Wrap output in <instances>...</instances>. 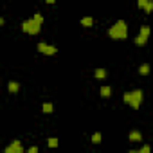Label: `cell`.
<instances>
[{
  "label": "cell",
  "mask_w": 153,
  "mask_h": 153,
  "mask_svg": "<svg viewBox=\"0 0 153 153\" xmlns=\"http://www.w3.org/2000/svg\"><path fill=\"white\" fill-rule=\"evenodd\" d=\"M108 36L112 40H126L128 38V25L124 20H117L110 29H108Z\"/></svg>",
  "instance_id": "1"
},
{
  "label": "cell",
  "mask_w": 153,
  "mask_h": 153,
  "mask_svg": "<svg viewBox=\"0 0 153 153\" xmlns=\"http://www.w3.org/2000/svg\"><path fill=\"white\" fill-rule=\"evenodd\" d=\"M142 90L140 88H135V90H131V92H124L123 94V101L126 103V105H130L131 108H140V103H142Z\"/></svg>",
  "instance_id": "2"
},
{
  "label": "cell",
  "mask_w": 153,
  "mask_h": 153,
  "mask_svg": "<svg viewBox=\"0 0 153 153\" xmlns=\"http://www.w3.org/2000/svg\"><path fill=\"white\" fill-rule=\"evenodd\" d=\"M22 31L27 33V34H38L42 31V24L34 18H29V20H24L22 22Z\"/></svg>",
  "instance_id": "3"
},
{
  "label": "cell",
  "mask_w": 153,
  "mask_h": 153,
  "mask_svg": "<svg viewBox=\"0 0 153 153\" xmlns=\"http://www.w3.org/2000/svg\"><path fill=\"white\" fill-rule=\"evenodd\" d=\"M4 153H27V151L22 148V142H20V140H13V142L4 149Z\"/></svg>",
  "instance_id": "4"
},
{
  "label": "cell",
  "mask_w": 153,
  "mask_h": 153,
  "mask_svg": "<svg viewBox=\"0 0 153 153\" xmlns=\"http://www.w3.org/2000/svg\"><path fill=\"white\" fill-rule=\"evenodd\" d=\"M38 52H43V54H56L58 52V49L54 47V45H49V43H45V42H40L38 43Z\"/></svg>",
  "instance_id": "5"
},
{
  "label": "cell",
  "mask_w": 153,
  "mask_h": 153,
  "mask_svg": "<svg viewBox=\"0 0 153 153\" xmlns=\"http://www.w3.org/2000/svg\"><path fill=\"white\" fill-rule=\"evenodd\" d=\"M128 137H130V140H133V142H140V140H142V133H140L139 130H131Z\"/></svg>",
  "instance_id": "6"
},
{
  "label": "cell",
  "mask_w": 153,
  "mask_h": 153,
  "mask_svg": "<svg viewBox=\"0 0 153 153\" xmlns=\"http://www.w3.org/2000/svg\"><path fill=\"white\" fill-rule=\"evenodd\" d=\"M7 90H9L11 94H16V92L20 90V83H18V81H9V85H7Z\"/></svg>",
  "instance_id": "7"
},
{
  "label": "cell",
  "mask_w": 153,
  "mask_h": 153,
  "mask_svg": "<svg viewBox=\"0 0 153 153\" xmlns=\"http://www.w3.org/2000/svg\"><path fill=\"white\" fill-rule=\"evenodd\" d=\"M149 68H151V67H149L148 63H142V65L139 67V74H140V76H148V74H149Z\"/></svg>",
  "instance_id": "8"
},
{
  "label": "cell",
  "mask_w": 153,
  "mask_h": 153,
  "mask_svg": "<svg viewBox=\"0 0 153 153\" xmlns=\"http://www.w3.org/2000/svg\"><path fill=\"white\" fill-rule=\"evenodd\" d=\"M94 76H96L97 79H103V78H106V70L105 68H96L94 70Z\"/></svg>",
  "instance_id": "9"
},
{
  "label": "cell",
  "mask_w": 153,
  "mask_h": 153,
  "mask_svg": "<svg viewBox=\"0 0 153 153\" xmlns=\"http://www.w3.org/2000/svg\"><path fill=\"white\" fill-rule=\"evenodd\" d=\"M92 24H94V18H92V16H83V18H81V25L92 27Z\"/></svg>",
  "instance_id": "10"
},
{
  "label": "cell",
  "mask_w": 153,
  "mask_h": 153,
  "mask_svg": "<svg viewBox=\"0 0 153 153\" xmlns=\"http://www.w3.org/2000/svg\"><path fill=\"white\" fill-rule=\"evenodd\" d=\"M146 43H148V38H144V36H140V34L135 38V45H137V47H144Z\"/></svg>",
  "instance_id": "11"
},
{
  "label": "cell",
  "mask_w": 153,
  "mask_h": 153,
  "mask_svg": "<svg viewBox=\"0 0 153 153\" xmlns=\"http://www.w3.org/2000/svg\"><path fill=\"white\" fill-rule=\"evenodd\" d=\"M130 153H151V148H149L148 144H144L142 148H139V149H131Z\"/></svg>",
  "instance_id": "12"
},
{
  "label": "cell",
  "mask_w": 153,
  "mask_h": 153,
  "mask_svg": "<svg viewBox=\"0 0 153 153\" xmlns=\"http://www.w3.org/2000/svg\"><path fill=\"white\" fill-rule=\"evenodd\" d=\"M101 96L103 97H110L112 96V87H108V85L106 87H101Z\"/></svg>",
  "instance_id": "13"
},
{
  "label": "cell",
  "mask_w": 153,
  "mask_h": 153,
  "mask_svg": "<svg viewBox=\"0 0 153 153\" xmlns=\"http://www.w3.org/2000/svg\"><path fill=\"white\" fill-rule=\"evenodd\" d=\"M149 33H151L149 25H142V27H140V33H139V34H140V36H144V38H148V36H149Z\"/></svg>",
  "instance_id": "14"
},
{
  "label": "cell",
  "mask_w": 153,
  "mask_h": 153,
  "mask_svg": "<svg viewBox=\"0 0 153 153\" xmlns=\"http://www.w3.org/2000/svg\"><path fill=\"white\" fill-rule=\"evenodd\" d=\"M52 110H54L52 103H43V105H42V112H45V114H51Z\"/></svg>",
  "instance_id": "15"
},
{
  "label": "cell",
  "mask_w": 153,
  "mask_h": 153,
  "mask_svg": "<svg viewBox=\"0 0 153 153\" xmlns=\"http://www.w3.org/2000/svg\"><path fill=\"white\" fill-rule=\"evenodd\" d=\"M101 139H103L101 131H96V133L92 135V142H94V144H99V142H101Z\"/></svg>",
  "instance_id": "16"
},
{
  "label": "cell",
  "mask_w": 153,
  "mask_h": 153,
  "mask_svg": "<svg viewBox=\"0 0 153 153\" xmlns=\"http://www.w3.org/2000/svg\"><path fill=\"white\" fill-rule=\"evenodd\" d=\"M47 142H49V146H51V148H58V144H59L56 137H49V140H47Z\"/></svg>",
  "instance_id": "17"
},
{
  "label": "cell",
  "mask_w": 153,
  "mask_h": 153,
  "mask_svg": "<svg viewBox=\"0 0 153 153\" xmlns=\"http://www.w3.org/2000/svg\"><path fill=\"white\" fill-rule=\"evenodd\" d=\"M33 18H34V20H38L40 24H43V15H42V13H34V16H33Z\"/></svg>",
  "instance_id": "18"
},
{
  "label": "cell",
  "mask_w": 153,
  "mask_h": 153,
  "mask_svg": "<svg viewBox=\"0 0 153 153\" xmlns=\"http://www.w3.org/2000/svg\"><path fill=\"white\" fill-rule=\"evenodd\" d=\"M137 6H139L140 9H146V6H148V0H139V2H137Z\"/></svg>",
  "instance_id": "19"
},
{
  "label": "cell",
  "mask_w": 153,
  "mask_h": 153,
  "mask_svg": "<svg viewBox=\"0 0 153 153\" xmlns=\"http://www.w3.org/2000/svg\"><path fill=\"white\" fill-rule=\"evenodd\" d=\"M151 9H153V0H148V6H146V9H144V11H146V13H149Z\"/></svg>",
  "instance_id": "20"
},
{
  "label": "cell",
  "mask_w": 153,
  "mask_h": 153,
  "mask_svg": "<svg viewBox=\"0 0 153 153\" xmlns=\"http://www.w3.org/2000/svg\"><path fill=\"white\" fill-rule=\"evenodd\" d=\"M27 153H38V146H31V148L27 149Z\"/></svg>",
  "instance_id": "21"
}]
</instances>
